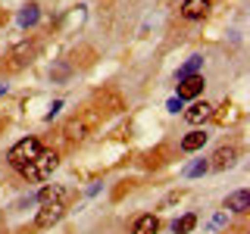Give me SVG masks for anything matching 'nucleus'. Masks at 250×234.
<instances>
[{"label":"nucleus","instance_id":"nucleus-1","mask_svg":"<svg viewBox=\"0 0 250 234\" xmlns=\"http://www.w3.org/2000/svg\"><path fill=\"white\" fill-rule=\"evenodd\" d=\"M38 153H41V140L38 137H22V140H16V144L10 147L6 159H10L13 169H25L28 162L38 159Z\"/></svg>","mask_w":250,"mask_h":234},{"label":"nucleus","instance_id":"nucleus-2","mask_svg":"<svg viewBox=\"0 0 250 234\" xmlns=\"http://www.w3.org/2000/svg\"><path fill=\"white\" fill-rule=\"evenodd\" d=\"M57 166H60V156L53 153V150H41L35 162H28V166L19 169V172L28 178V181H47V178L53 175V169H57Z\"/></svg>","mask_w":250,"mask_h":234},{"label":"nucleus","instance_id":"nucleus-3","mask_svg":"<svg viewBox=\"0 0 250 234\" xmlns=\"http://www.w3.org/2000/svg\"><path fill=\"white\" fill-rule=\"evenodd\" d=\"M62 215H66V203H47V206L38 209L35 225H38V228H50V225H57Z\"/></svg>","mask_w":250,"mask_h":234},{"label":"nucleus","instance_id":"nucleus-4","mask_svg":"<svg viewBox=\"0 0 250 234\" xmlns=\"http://www.w3.org/2000/svg\"><path fill=\"white\" fill-rule=\"evenodd\" d=\"M203 75L197 72V75H188V78H182L178 81V100H194V97H200L203 94Z\"/></svg>","mask_w":250,"mask_h":234},{"label":"nucleus","instance_id":"nucleus-5","mask_svg":"<svg viewBox=\"0 0 250 234\" xmlns=\"http://www.w3.org/2000/svg\"><path fill=\"white\" fill-rule=\"evenodd\" d=\"M66 200V187L60 184H44L35 197H28V203H38V206H47V203H62Z\"/></svg>","mask_w":250,"mask_h":234},{"label":"nucleus","instance_id":"nucleus-6","mask_svg":"<svg viewBox=\"0 0 250 234\" xmlns=\"http://www.w3.org/2000/svg\"><path fill=\"white\" fill-rule=\"evenodd\" d=\"M250 209V191L241 187V191H231L225 197V213H247Z\"/></svg>","mask_w":250,"mask_h":234},{"label":"nucleus","instance_id":"nucleus-7","mask_svg":"<svg viewBox=\"0 0 250 234\" xmlns=\"http://www.w3.org/2000/svg\"><path fill=\"white\" fill-rule=\"evenodd\" d=\"M207 13H209V0H185V3H182V16L188 22H197Z\"/></svg>","mask_w":250,"mask_h":234},{"label":"nucleus","instance_id":"nucleus-8","mask_svg":"<svg viewBox=\"0 0 250 234\" xmlns=\"http://www.w3.org/2000/svg\"><path fill=\"white\" fill-rule=\"evenodd\" d=\"M209 116H213V106H209L207 100H197L191 109H185V122H191V125H203Z\"/></svg>","mask_w":250,"mask_h":234},{"label":"nucleus","instance_id":"nucleus-9","mask_svg":"<svg viewBox=\"0 0 250 234\" xmlns=\"http://www.w3.org/2000/svg\"><path fill=\"white\" fill-rule=\"evenodd\" d=\"M209 140V135L203 128H194V131H188V135L182 137V150L185 153H194V150H203V144Z\"/></svg>","mask_w":250,"mask_h":234},{"label":"nucleus","instance_id":"nucleus-10","mask_svg":"<svg viewBox=\"0 0 250 234\" xmlns=\"http://www.w3.org/2000/svg\"><path fill=\"white\" fill-rule=\"evenodd\" d=\"M234 159H238V153H234V147H219V150L213 153V162H209V169H229L234 166Z\"/></svg>","mask_w":250,"mask_h":234},{"label":"nucleus","instance_id":"nucleus-11","mask_svg":"<svg viewBox=\"0 0 250 234\" xmlns=\"http://www.w3.org/2000/svg\"><path fill=\"white\" fill-rule=\"evenodd\" d=\"M156 231H160V218L150 215V213H147V215H138L135 225H131V234H156Z\"/></svg>","mask_w":250,"mask_h":234},{"label":"nucleus","instance_id":"nucleus-12","mask_svg":"<svg viewBox=\"0 0 250 234\" xmlns=\"http://www.w3.org/2000/svg\"><path fill=\"white\" fill-rule=\"evenodd\" d=\"M38 19H41V6H38V3H25V6L19 10V25H22V28L38 25Z\"/></svg>","mask_w":250,"mask_h":234},{"label":"nucleus","instance_id":"nucleus-13","mask_svg":"<svg viewBox=\"0 0 250 234\" xmlns=\"http://www.w3.org/2000/svg\"><path fill=\"white\" fill-rule=\"evenodd\" d=\"M194 228H197V215H194V213H188V215H182V218L172 222V231H175V234H191Z\"/></svg>","mask_w":250,"mask_h":234},{"label":"nucleus","instance_id":"nucleus-14","mask_svg":"<svg viewBox=\"0 0 250 234\" xmlns=\"http://www.w3.org/2000/svg\"><path fill=\"white\" fill-rule=\"evenodd\" d=\"M200 69H203V59H200V57H191V59H188L185 66L175 72V81H182V78H188V75H197Z\"/></svg>","mask_w":250,"mask_h":234},{"label":"nucleus","instance_id":"nucleus-15","mask_svg":"<svg viewBox=\"0 0 250 234\" xmlns=\"http://www.w3.org/2000/svg\"><path fill=\"white\" fill-rule=\"evenodd\" d=\"M207 172H209L207 159H194L191 166H185V178H200V175H207Z\"/></svg>","mask_w":250,"mask_h":234},{"label":"nucleus","instance_id":"nucleus-16","mask_svg":"<svg viewBox=\"0 0 250 234\" xmlns=\"http://www.w3.org/2000/svg\"><path fill=\"white\" fill-rule=\"evenodd\" d=\"M225 225H229V213L222 209V213H216L213 218H209V222H207V228H203V231H207V234H213V231H219V228H225Z\"/></svg>","mask_w":250,"mask_h":234},{"label":"nucleus","instance_id":"nucleus-17","mask_svg":"<svg viewBox=\"0 0 250 234\" xmlns=\"http://www.w3.org/2000/svg\"><path fill=\"white\" fill-rule=\"evenodd\" d=\"M60 109H62V100H53V103H50V109H47V116H44V119H47V122H50V119H53V116H57V113H60Z\"/></svg>","mask_w":250,"mask_h":234},{"label":"nucleus","instance_id":"nucleus-18","mask_svg":"<svg viewBox=\"0 0 250 234\" xmlns=\"http://www.w3.org/2000/svg\"><path fill=\"white\" fill-rule=\"evenodd\" d=\"M166 109L169 113H178V109H185V100H178V97H172L169 103H166Z\"/></svg>","mask_w":250,"mask_h":234},{"label":"nucleus","instance_id":"nucleus-19","mask_svg":"<svg viewBox=\"0 0 250 234\" xmlns=\"http://www.w3.org/2000/svg\"><path fill=\"white\" fill-rule=\"evenodd\" d=\"M6 91H10V84H3V81H0V97H3Z\"/></svg>","mask_w":250,"mask_h":234}]
</instances>
